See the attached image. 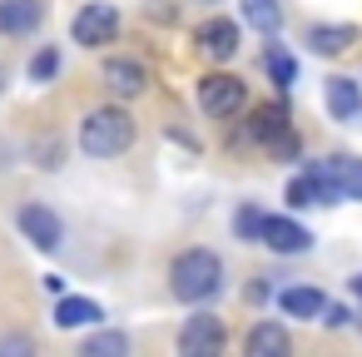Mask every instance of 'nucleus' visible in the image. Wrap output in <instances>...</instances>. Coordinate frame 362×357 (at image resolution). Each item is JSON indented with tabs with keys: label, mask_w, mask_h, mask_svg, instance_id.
I'll return each instance as SVG.
<instances>
[{
	"label": "nucleus",
	"mask_w": 362,
	"mask_h": 357,
	"mask_svg": "<svg viewBox=\"0 0 362 357\" xmlns=\"http://www.w3.org/2000/svg\"><path fill=\"white\" fill-rule=\"evenodd\" d=\"M223 288V263L214 248H184L169 263V293L179 303H209Z\"/></svg>",
	"instance_id": "1"
},
{
	"label": "nucleus",
	"mask_w": 362,
	"mask_h": 357,
	"mask_svg": "<svg viewBox=\"0 0 362 357\" xmlns=\"http://www.w3.org/2000/svg\"><path fill=\"white\" fill-rule=\"evenodd\" d=\"M134 144V119H129V110H119V105H105V110H95L85 124H80V149L90 154V159H115V154H124Z\"/></svg>",
	"instance_id": "2"
},
{
	"label": "nucleus",
	"mask_w": 362,
	"mask_h": 357,
	"mask_svg": "<svg viewBox=\"0 0 362 357\" xmlns=\"http://www.w3.org/2000/svg\"><path fill=\"white\" fill-rule=\"evenodd\" d=\"M243 100H248V90H243V80L228 75V70H214V75L199 80V110H204L209 119H228V115H238Z\"/></svg>",
	"instance_id": "3"
},
{
	"label": "nucleus",
	"mask_w": 362,
	"mask_h": 357,
	"mask_svg": "<svg viewBox=\"0 0 362 357\" xmlns=\"http://www.w3.org/2000/svg\"><path fill=\"white\" fill-rule=\"evenodd\" d=\"M223 342H228L223 317H214V312H194V317H184L174 347H179V357H223Z\"/></svg>",
	"instance_id": "4"
},
{
	"label": "nucleus",
	"mask_w": 362,
	"mask_h": 357,
	"mask_svg": "<svg viewBox=\"0 0 362 357\" xmlns=\"http://www.w3.org/2000/svg\"><path fill=\"white\" fill-rule=\"evenodd\" d=\"M70 35L85 50H105L119 35V11L110 6V0H90V6H80V16L70 21Z\"/></svg>",
	"instance_id": "5"
},
{
	"label": "nucleus",
	"mask_w": 362,
	"mask_h": 357,
	"mask_svg": "<svg viewBox=\"0 0 362 357\" xmlns=\"http://www.w3.org/2000/svg\"><path fill=\"white\" fill-rule=\"evenodd\" d=\"M16 223H21V233H25L40 253H55V248H60V238H65L60 213H55V209H45V204H25V209L16 213Z\"/></svg>",
	"instance_id": "6"
},
{
	"label": "nucleus",
	"mask_w": 362,
	"mask_h": 357,
	"mask_svg": "<svg viewBox=\"0 0 362 357\" xmlns=\"http://www.w3.org/2000/svg\"><path fill=\"white\" fill-rule=\"evenodd\" d=\"M194 40H199V50H204L209 60H218V65H223V60H233V55H238V21L214 16V21H204V25H199V35H194Z\"/></svg>",
	"instance_id": "7"
},
{
	"label": "nucleus",
	"mask_w": 362,
	"mask_h": 357,
	"mask_svg": "<svg viewBox=\"0 0 362 357\" xmlns=\"http://www.w3.org/2000/svg\"><path fill=\"white\" fill-rule=\"evenodd\" d=\"M105 90L110 95H119V100H134V95H144V85H149V70L139 65V60H129V55H115V60H105Z\"/></svg>",
	"instance_id": "8"
},
{
	"label": "nucleus",
	"mask_w": 362,
	"mask_h": 357,
	"mask_svg": "<svg viewBox=\"0 0 362 357\" xmlns=\"http://www.w3.org/2000/svg\"><path fill=\"white\" fill-rule=\"evenodd\" d=\"M322 100H327V115H332V119H342V124L362 119V85H357V80L332 75V80L322 85Z\"/></svg>",
	"instance_id": "9"
},
{
	"label": "nucleus",
	"mask_w": 362,
	"mask_h": 357,
	"mask_svg": "<svg viewBox=\"0 0 362 357\" xmlns=\"http://www.w3.org/2000/svg\"><path fill=\"white\" fill-rule=\"evenodd\" d=\"M288 204H293V209H313V204H342V194H337V184H332V179H322L317 169H308V174H298V179L288 184Z\"/></svg>",
	"instance_id": "10"
},
{
	"label": "nucleus",
	"mask_w": 362,
	"mask_h": 357,
	"mask_svg": "<svg viewBox=\"0 0 362 357\" xmlns=\"http://www.w3.org/2000/svg\"><path fill=\"white\" fill-rule=\"evenodd\" d=\"M258 243H268L273 253H308V243H313V233L298 223V218H263V238Z\"/></svg>",
	"instance_id": "11"
},
{
	"label": "nucleus",
	"mask_w": 362,
	"mask_h": 357,
	"mask_svg": "<svg viewBox=\"0 0 362 357\" xmlns=\"http://www.w3.org/2000/svg\"><path fill=\"white\" fill-rule=\"evenodd\" d=\"M45 21V0H0V35H30Z\"/></svg>",
	"instance_id": "12"
},
{
	"label": "nucleus",
	"mask_w": 362,
	"mask_h": 357,
	"mask_svg": "<svg viewBox=\"0 0 362 357\" xmlns=\"http://www.w3.org/2000/svg\"><path fill=\"white\" fill-rule=\"evenodd\" d=\"M243 357H293L288 327H278V322H253V332H248V342H243Z\"/></svg>",
	"instance_id": "13"
},
{
	"label": "nucleus",
	"mask_w": 362,
	"mask_h": 357,
	"mask_svg": "<svg viewBox=\"0 0 362 357\" xmlns=\"http://www.w3.org/2000/svg\"><path fill=\"white\" fill-rule=\"evenodd\" d=\"M322 179H332L337 184V194L342 199H362V159H322V164H313Z\"/></svg>",
	"instance_id": "14"
},
{
	"label": "nucleus",
	"mask_w": 362,
	"mask_h": 357,
	"mask_svg": "<svg viewBox=\"0 0 362 357\" xmlns=\"http://www.w3.org/2000/svg\"><path fill=\"white\" fill-rule=\"evenodd\" d=\"M352 40H357V25H313L308 30V50L313 55H327V60L342 55Z\"/></svg>",
	"instance_id": "15"
},
{
	"label": "nucleus",
	"mask_w": 362,
	"mask_h": 357,
	"mask_svg": "<svg viewBox=\"0 0 362 357\" xmlns=\"http://www.w3.org/2000/svg\"><path fill=\"white\" fill-rule=\"evenodd\" d=\"M105 317V308L95 298H60L55 303V327H95Z\"/></svg>",
	"instance_id": "16"
},
{
	"label": "nucleus",
	"mask_w": 362,
	"mask_h": 357,
	"mask_svg": "<svg viewBox=\"0 0 362 357\" xmlns=\"http://www.w3.org/2000/svg\"><path fill=\"white\" fill-rule=\"evenodd\" d=\"M278 308L288 317H317V312H327V298H322V288H283Z\"/></svg>",
	"instance_id": "17"
},
{
	"label": "nucleus",
	"mask_w": 362,
	"mask_h": 357,
	"mask_svg": "<svg viewBox=\"0 0 362 357\" xmlns=\"http://www.w3.org/2000/svg\"><path fill=\"white\" fill-rule=\"evenodd\" d=\"M283 129H288V110H283V105H263V110H253V119H248V139H258V144H273Z\"/></svg>",
	"instance_id": "18"
},
{
	"label": "nucleus",
	"mask_w": 362,
	"mask_h": 357,
	"mask_svg": "<svg viewBox=\"0 0 362 357\" xmlns=\"http://www.w3.org/2000/svg\"><path fill=\"white\" fill-rule=\"evenodd\" d=\"M75 357H129V337L124 332H115V327H100L90 342H80V352Z\"/></svg>",
	"instance_id": "19"
},
{
	"label": "nucleus",
	"mask_w": 362,
	"mask_h": 357,
	"mask_svg": "<svg viewBox=\"0 0 362 357\" xmlns=\"http://www.w3.org/2000/svg\"><path fill=\"white\" fill-rule=\"evenodd\" d=\"M243 16H248V25H258L263 35H278V30H283L278 0H243Z\"/></svg>",
	"instance_id": "20"
},
{
	"label": "nucleus",
	"mask_w": 362,
	"mask_h": 357,
	"mask_svg": "<svg viewBox=\"0 0 362 357\" xmlns=\"http://www.w3.org/2000/svg\"><path fill=\"white\" fill-rule=\"evenodd\" d=\"M263 65H268V75H273V85H278V90H288V85L298 80V65H293V55H288L283 45H273V50L263 55Z\"/></svg>",
	"instance_id": "21"
},
{
	"label": "nucleus",
	"mask_w": 362,
	"mask_h": 357,
	"mask_svg": "<svg viewBox=\"0 0 362 357\" xmlns=\"http://www.w3.org/2000/svg\"><path fill=\"white\" fill-rule=\"evenodd\" d=\"M263 218H268V213H258L253 204H243V209L233 213V233H238L243 243H258V238H263Z\"/></svg>",
	"instance_id": "22"
},
{
	"label": "nucleus",
	"mask_w": 362,
	"mask_h": 357,
	"mask_svg": "<svg viewBox=\"0 0 362 357\" xmlns=\"http://www.w3.org/2000/svg\"><path fill=\"white\" fill-rule=\"evenodd\" d=\"M0 357H35V337L30 332H6L0 337Z\"/></svg>",
	"instance_id": "23"
},
{
	"label": "nucleus",
	"mask_w": 362,
	"mask_h": 357,
	"mask_svg": "<svg viewBox=\"0 0 362 357\" xmlns=\"http://www.w3.org/2000/svg\"><path fill=\"white\" fill-rule=\"evenodd\" d=\"M55 70H60V50H40V55L30 60V80H35V85L55 80Z\"/></svg>",
	"instance_id": "24"
},
{
	"label": "nucleus",
	"mask_w": 362,
	"mask_h": 357,
	"mask_svg": "<svg viewBox=\"0 0 362 357\" xmlns=\"http://www.w3.org/2000/svg\"><path fill=\"white\" fill-rule=\"evenodd\" d=\"M268 154H273V159H293V154H298V134H293V129H283V134L268 144Z\"/></svg>",
	"instance_id": "25"
},
{
	"label": "nucleus",
	"mask_w": 362,
	"mask_h": 357,
	"mask_svg": "<svg viewBox=\"0 0 362 357\" xmlns=\"http://www.w3.org/2000/svg\"><path fill=\"white\" fill-rule=\"evenodd\" d=\"M352 288H357V298H362V273H357V278H352Z\"/></svg>",
	"instance_id": "26"
},
{
	"label": "nucleus",
	"mask_w": 362,
	"mask_h": 357,
	"mask_svg": "<svg viewBox=\"0 0 362 357\" xmlns=\"http://www.w3.org/2000/svg\"><path fill=\"white\" fill-rule=\"evenodd\" d=\"M0 90H6V70H0Z\"/></svg>",
	"instance_id": "27"
}]
</instances>
